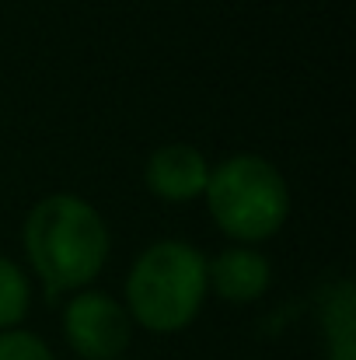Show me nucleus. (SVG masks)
<instances>
[{
	"label": "nucleus",
	"instance_id": "nucleus-1",
	"mask_svg": "<svg viewBox=\"0 0 356 360\" xmlns=\"http://www.w3.org/2000/svg\"><path fill=\"white\" fill-rule=\"evenodd\" d=\"M25 255L49 297L81 290L109 259V228L88 200L53 193L39 200L25 221Z\"/></svg>",
	"mask_w": 356,
	"mask_h": 360
},
{
	"label": "nucleus",
	"instance_id": "nucleus-2",
	"mask_svg": "<svg viewBox=\"0 0 356 360\" xmlns=\"http://www.w3.org/2000/svg\"><path fill=\"white\" fill-rule=\"evenodd\" d=\"M206 255L189 241H154L126 280V311L150 333H182L206 301Z\"/></svg>",
	"mask_w": 356,
	"mask_h": 360
},
{
	"label": "nucleus",
	"instance_id": "nucleus-3",
	"mask_svg": "<svg viewBox=\"0 0 356 360\" xmlns=\"http://www.w3.org/2000/svg\"><path fill=\"white\" fill-rule=\"evenodd\" d=\"M203 200L217 228L244 245L272 238L290 217L286 179L258 154H235L210 168Z\"/></svg>",
	"mask_w": 356,
	"mask_h": 360
},
{
	"label": "nucleus",
	"instance_id": "nucleus-4",
	"mask_svg": "<svg viewBox=\"0 0 356 360\" xmlns=\"http://www.w3.org/2000/svg\"><path fill=\"white\" fill-rule=\"evenodd\" d=\"M63 336L84 360H119L133 340L126 304L102 290H77L63 311Z\"/></svg>",
	"mask_w": 356,
	"mask_h": 360
},
{
	"label": "nucleus",
	"instance_id": "nucleus-5",
	"mask_svg": "<svg viewBox=\"0 0 356 360\" xmlns=\"http://www.w3.org/2000/svg\"><path fill=\"white\" fill-rule=\"evenodd\" d=\"M147 189L164 203H189L206 193L210 161L192 143H164L147 158Z\"/></svg>",
	"mask_w": 356,
	"mask_h": 360
},
{
	"label": "nucleus",
	"instance_id": "nucleus-6",
	"mask_svg": "<svg viewBox=\"0 0 356 360\" xmlns=\"http://www.w3.org/2000/svg\"><path fill=\"white\" fill-rule=\"evenodd\" d=\"M272 280V266L258 248H228L220 252L213 262H206V283L210 290H217L224 301L231 304H248L255 297H262L269 290Z\"/></svg>",
	"mask_w": 356,
	"mask_h": 360
},
{
	"label": "nucleus",
	"instance_id": "nucleus-7",
	"mask_svg": "<svg viewBox=\"0 0 356 360\" xmlns=\"http://www.w3.org/2000/svg\"><path fill=\"white\" fill-rule=\"evenodd\" d=\"M322 326L329 336V357L332 360H356V297L353 287L343 280L322 304Z\"/></svg>",
	"mask_w": 356,
	"mask_h": 360
},
{
	"label": "nucleus",
	"instance_id": "nucleus-8",
	"mask_svg": "<svg viewBox=\"0 0 356 360\" xmlns=\"http://www.w3.org/2000/svg\"><path fill=\"white\" fill-rule=\"evenodd\" d=\"M28 304H32V283L25 269L14 259L0 255V333L14 329L28 315Z\"/></svg>",
	"mask_w": 356,
	"mask_h": 360
},
{
	"label": "nucleus",
	"instance_id": "nucleus-9",
	"mask_svg": "<svg viewBox=\"0 0 356 360\" xmlns=\"http://www.w3.org/2000/svg\"><path fill=\"white\" fill-rule=\"evenodd\" d=\"M0 360H56L46 347L42 336L25 333V329H7L0 333Z\"/></svg>",
	"mask_w": 356,
	"mask_h": 360
},
{
	"label": "nucleus",
	"instance_id": "nucleus-10",
	"mask_svg": "<svg viewBox=\"0 0 356 360\" xmlns=\"http://www.w3.org/2000/svg\"><path fill=\"white\" fill-rule=\"evenodd\" d=\"M329 360H332V357H329Z\"/></svg>",
	"mask_w": 356,
	"mask_h": 360
}]
</instances>
